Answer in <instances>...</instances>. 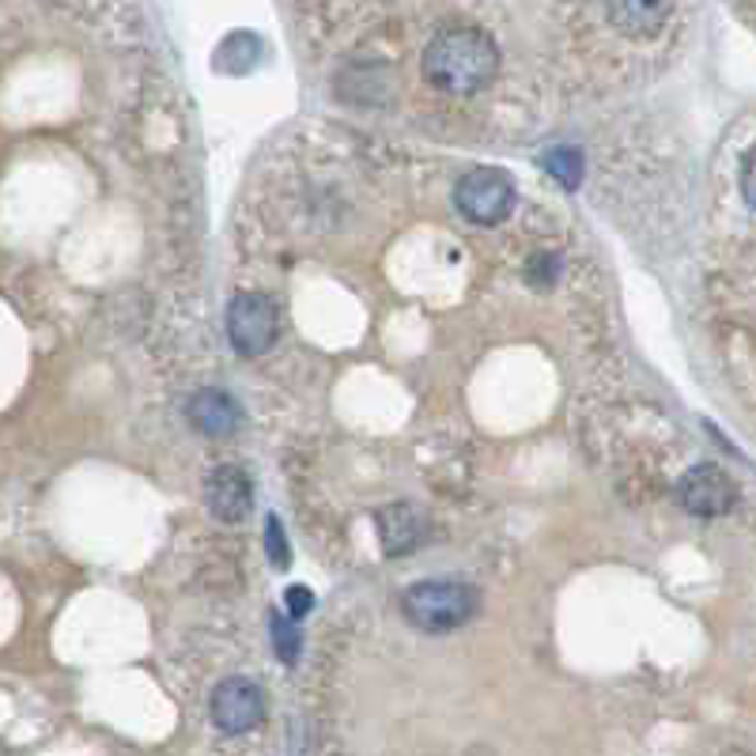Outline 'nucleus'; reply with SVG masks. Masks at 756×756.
Returning a JSON list of instances; mask_svg holds the SVG:
<instances>
[{"instance_id":"obj_15","label":"nucleus","mask_w":756,"mask_h":756,"mask_svg":"<svg viewBox=\"0 0 756 756\" xmlns=\"http://www.w3.org/2000/svg\"><path fill=\"white\" fill-rule=\"evenodd\" d=\"M742 193H745V201H749V209H756V147L742 163Z\"/></svg>"},{"instance_id":"obj_10","label":"nucleus","mask_w":756,"mask_h":756,"mask_svg":"<svg viewBox=\"0 0 756 756\" xmlns=\"http://www.w3.org/2000/svg\"><path fill=\"white\" fill-rule=\"evenodd\" d=\"M673 8L670 4H605V15L613 20V27L621 31V35H654V31L665 23V15H670Z\"/></svg>"},{"instance_id":"obj_14","label":"nucleus","mask_w":756,"mask_h":756,"mask_svg":"<svg viewBox=\"0 0 756 756\" xmlns=\"http://www.w3.org/2000/svg\"><path fill=\"white\" fill-rule=\"evenodd\" d=\"M287 610H292V616L299 621V616H307L310 610H315V594H310L307 587H292L287 590Z\"/></svg>"},{"instance_id":"obj_12","label":"nucleus","mask_w":756,"mask_h":756,"mask_svg":"<svg viewBox=\"0 0 756 756\" xmlns=\"http://www.w3.org/2000/svg\"><path fill=\"white\" fill-rule=\"evenodd\" d=\"M269 639H273V651L276 659L284 665H295L299 662V651H303V639H299V628L287 621L284 613H273L269 616Z\"/></svg>"},{"instance_id":"obj_3","label":"nucleus","mask_w":756,"mask_h":756,"mask_svg":"<svg viewBox=\"0 0 756 756\" xmlns=\"http://www.w3.org/2000/svg\"><path fill=\"white\" fill-rule=\"evenodd\" d=\"M276 330H281V315H276V303L261 292H243L227 307V336H232V349L243 359H258L273 349Z\"/></svg>"},{"instance_id":"obj_13","label":"nucleus","mask_w":756,"mask_h":756,"mask_svg":"<svg viewBox=\"0 0 756 756\" xmlns=\"http://www.w3.org/2000/svg\"><path fill=\"white\" fill-rule=\"evenodd\" d=\"M265 553H269V560H273L276 567L292 564V548H287L284 525H281L276 515H269V519H265Z\"/></svg>"},{"instance_id":"obj_9","label":"nucleus","mask_w":756,"mask_h":756,"mask_svg":"<svg viewBox=\"0 0 756 756\" xmlns=\"http://www.w3.org/2000/svg\"><path fill=\"white\" fill-rule=\"evenodd\" d=\"M189 424L197 427L209 439H224V435H235L238 424H243V409L227 390H201L189 398L186 405Z\"/></svg>"},{"instance_id":"obj_5","label":"nucleus","mask_w":756,"mask_h":756,"mask_svg":"<svg viewBox=\"0 0 756 756\" xmlns=\"http://www.w3.org/2000/svg\"><path fill=\"white\" fill-rule=\"evenodd\" d=\"M677 499L685 511L700 515V519H719V515H727L730 507H734L737 488L719 465L704 462V465H693V470L681 476Z\"/></svg>"},{"instance_id":"obj_8","label":"nucleus","mask_w":756,"mask_h":756,"mask_svg":"<svg viewBox=\"0 0 756 756\" xmlns=\"http://www.w3.org/2000/svg\"><path fill=\"white\" fill-rule=\"evenodd\" d=\"M375 530L382 541L386 556H409L413 548L424 545V515L413 504H390L375 511Z\"/></svg>"},{"instance_id":"obj_7","label":"nucleus","mask_w":756,"mask_h":756,"mask_svg":"<svg viewBox=\"0 0 756 756\" xmlns=\"http://www.w3.org/2000/svg\"><path fill=\"white\" fill-rule=\"evenodd\" d=\"M204 496H209V511L216 515L220 522H238V519H246L253 507V484H250V476H246V470H238V465H220V470H212Z\"/></svg>"},{"instance_id":"obj_1","label":"nucleus","mask_w":756,"mask_h":756,"mask_svg":"<svg viewBox=\"0 0 756 756\" xmlns=\"http://www.w3.org/2000/svg\"><path fill=\"white\" fill-rule=\"evenodd\" d=\"M424 80L447 95H476L499 72V49L476 27H447L424 46Z\"/></svg>"},{"instance_id":"obj_2","label":"nucleus","mask_w":756,"mask_h":756,"mask_svg":"<svg viewBox=\"0 0 756 756\" xmlns=\"http://www.w3.org/2000/svg\"><path fill=\"white\" fill-rule=\"evenodd\" d=\"M476 610H481V594L465 582H447V579H432V582H416L401 594V613L413 628L421 631H454L462 624H470Z\"/></svg>"},{"instance_id":"obj_4","label":"nucleus","mask_w":756,"mask_h":756,"mask_svg":"<svg viewBox=\"0 0 756 756\" xmlns=\"http://www.w3.org/2000/svg\"><path fill=\"white\" fill-rule=\"evenodd\" d=\"M454 204L470 224L481 227H496L511 216L515 209V186L504 170L496 167H476L470 175L458 178L454 189Z\"/></svg>"},{"instance_id":"obj_11","label":"nucleus","mask_w":756,"mask_h":756,"mask_svg":"<svg viewBox=\"0 0 756 756\" xmlns=\"http://www.w3.org/2000/svg\"><path fill=\"white\" fill-rule=\"evenodd\" d=\"M541 167H545L564 189H575L582 182V152L579 147H548V152L541 155Z\"/></svg>"},{"instance_id":"obj_6","label":"nucleus","mask_w":756,"mask_h":756,"mask_svg":"<svg viewBox=\"0 0 756 756\" xmlns=\"http://www.w3.org/2000/svg\"><path fill=\"white\" fill-rule=\"evenodd\" d=\"M265 719V696L253 681L246 677H227L212 693V722L224 734H246Z\"/></svg>"}]
</instances>
